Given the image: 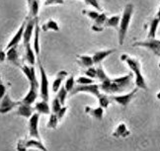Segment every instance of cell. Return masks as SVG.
I'll use <instances>...</instances> for the list:
<instances>
[{
	"label": "cell",
	"mask_w": 160,
	"mask_h": 151,
	"mask_svg": "<svg viewBox=\"0 0 160 151\" xmlns=\"http://www.w3.org/2000/svg\"><path fill=\"white\" fill-rule=\"evenodd\" d=\"M97 78L100 81V90L105 94H122L132 86V73L117 78H110L106 74L101 64H99V66L97 67Z\"/></svg>",
	"instance_id": "1"
},
{
	"label": "cell",
	"mask_w": 160,
	"mask_h": 151,
	"mask_svg": "<svg viewBox=\"0 0 160 151\" xmlns=\"http://www.w3.org/2000/svg\"><path fill=\"white\" fill-rule=\"evenodd\" d=\"M121 60L125 61L127 63V65L130 67V69L132 71V73L134 74V83L135 86H137L138 89H143L146 90L147 89V85L145 79L141 73V69H140V63L138 59H135L133 57H131L128 54H122L121 56Z\"/></svg>",
	"instance_id": "2"
},
{
	"label": "cell",
	"mask_w": 160,
	"mask_h": 151,
	"mask_svg": "<svg viewBox=\"0 0 160 151\" xmlns=\"http://www.w3.org/2000/svg\"><path fill=\"white\" fill-rule=\"evenodd\" d=\"M133 14V4L128 3L125 7V10L122 12V15L121 17L120 26L118 29V37H119V44L120 46H122L125 41V38L127 36L128 26L132 21V17Z\"/></svg>",
	"instance_id": "3"
},
{
	"label": "cell",
	"mask_w": 160,
	"mask_h": 151,
	"mask_svg": "<svg viewBox=\"0 0 160 151\" xmlns=\"http://www.w3.org/2000/svg\"><path fill=\"white\" fill-rule=\"evenodd\" d=\"M17 151H27L29 148H37L41 151H48L47 147L44 145L41 139L34 137L30 138H21L17 142Z\"/></svg>",
	"instance_id": "4"
},
{
	"label": "cell",
	"mask_w": 160,
	"mask_h": 151,
	"mask_svg": "<svg viewBox=\"0 0 160 151\" xmlns=\"http://www.w3.org/2000/svg\"><path fill=\"white\" fill-rule=\"evenodd\" d=\"M100 86L99 84H87V85H76L73 88V90L70 92V96H74L78 93H89V94H92L94 95L95 97L99 100L104 93H101L100 92Z\"/></svg>",
	"instance_id": "5"
},
{
	"label": "cell",
	"mask_w": 160,
	"mask_h": 151,
	"mask_svg": "<svg viewBox=\"0 0 160 151\" xmlns=\"http://www.w3.org/2000/svg\"><path fill=\"white\" fill-rule=\"evenodd\" d=\"M39 63V68H40V77H41V81H40V95L42 100L48 101V75L46 73V70L44 68V66L41 63L40 59L38 60Z\"/></svg>",
	"instance_id": "6"
},
{
	"label": "cell",
	"mask_w": 160,
	"mask_h": 151,
	"mask_svg": "<svg viewBox=\"0 0 160 151\" xmlns=\"http://www.w3.org/2000/svg\"><path fill=\"white\" fill-rule=\"evenodd\" d=\"M132 46H141L151 51L160 56V40L156 39H147L142 41H135L132 44Z\"/></svg>",
	"instance_id": "7"
},
{
	"label": "cell",
	"mask_w": 160,
	"mask_h": 151,
	"mask_svg": "<svg viewBox=\"0 0 160 151\" xmlns=\"http://www.w3.org/2000/svg\"><path fill=\"white\" fill-rule=\"evenodd\" d=\"M138 88H134L132 89L131 92H128L127 94H122V95H111L110 96V99L111 101H114L116 102L117 104H119L120 106L122 107H126L131 103V101L133 99V97L137 94Z\"/></svg>",
	"instance_id": "8"
},
{
	"label": "cell",
	"mask_w": 160,
	"mask_h": 151,
	"mask_svg": "<svg viewBox=\"0 0 160 151\" xmlns=\"http://www.w3.org/2000/svg\"><path fill=\"white\" fill-rule=\"evenodd\" d=\"M26 21H27V23H26L25 31H24V36H23V45H24V46H25L26 45H28V44H30L31 38H32L34 31H35L36 24L39 20H38V17H37V18L27 17Z\"/></svg>",
	"instance_id": "9"
},
{
	"label": "cell",
	"mask_w": 160,
	"mask_h": 151,
	"mask_svg": "<svg viewBox=\"0 0 160 151\" xmlns=\"http://www.w3.org/2000/svg\"><path fill=\"white\" fill-rule=\"evenodd\" d=\"M21 101H14L12 100L10 95L6 93L4 97L0 100V114H7L13 109L17 108L20 105Z\"/></svg>",
	"instance_id": "10"
},
{
	"label": "cell",
	"mask_w": 160,
	"mask_h": 151,
	"mask_svg": "<svg viewBox=\"0 0 160 151\" xmlns=\"http://www.w3.org/2000/svg\"><path fill=\"white\" fill-rule=\"evenodd\" d=\"M39 120H40V114L34 113L33 116L29 119L28 123V129H29V136L41 139L40 132H39Z\"/></svg>",
	"instance_id": "11"
},
{
	"label": "cell",
	"mask_w": 160,
	"mask_h": 151,
	"mask_svg": "<svg viewBox=\"0 0 160 151\" xmlns=\"http://www.w3.org/2000/svg\"><path fill=\"white\" fill-rule=\"evenodd\" d=\"M6 60L12 63L15 66H18V67H21L22 63L20 60V56H19V50H18V46H12L9 50L6 51Z\"/></svg>",
	"instance_id": "12"
},
{
	"label": "cell",
	"mask_w": 160,
	"mask_h": 151,
	"mask_svg": "<svg viewBox=\"0 0 160 151\" xmlns=\"http://www.w3.org/2000/svg\"><path fill=\"white\" fill-rule=\"evenodd\" d=\"M39 89H40V83L37 84H30V90L27 93V95L22 99V102L25 103V104L32 105L33 103L38 98L39 95Z\"/></svg>",
	"instance_id": "13"
},
{
	"label": "cell",
	"mask_w": 160,
	"mask_h": 151,
	"mask_svg": "<svg viewBox=\"0 0 160 151\" xmlns=\"http://www.w3.org/2000/svg\"><path fill=\"white\" fill-rule=\"evenodd\" d=\"M35 111V107H32V105L29 104H25L21 101L20 105L16 108V114L18 116L26 118V119H30L31 117L33 116Z\"/></svg>",
	"instance_id": "14"
},
{
	"label": "cell",
	"mask_w": 160,
	"mask_h": 151,
	"mask_svg": "<svg viewBox=\"0 0 160 151\" xmlns=\"http://www.w3.org/2000/svg\"><path fill=\"white\" fill-rule=\"evenodd\" d=\"M26 23L27 21L25 20L23 23H22V25L20 26V28L18 29V31L16 32V34L13 36V38H12L10 40V41L8 43V45L6 46V51L9 50L10 47L12 46H18V44L20 43V41L23 40V36H24V31H25V27H26Z\"/></svg>",
	"instance_id": "15"
},
{
	"label": "cell",
	"mask_w": 160,
	"mask_h": 151,
	"mask_svg": "<svg viewBox=\"0 0 160 151\" xmlns=\"http://www.w3.org/2000/svg\"><path fill=\"white\" fill-rule=\"evenodd\" d=\"M21 70L23 71V73L25 74L27 77V79L30 84H37L39 83L38 79H37V74H36V69L34 67V65H27V64H22Z\"/></svg>",
	"instance_id": "16"
},
{
	"label": "cell",
	"mask_w": 160,
	"mask_h": 151,
	"mask_svg": "<svg viewBox=\"0 0 160 151\" xmlns=\"http://www.w3.org/2000/svg\"><path fill=\"white\" fill-rule=\"evenodd\" d=\"M85 113L88 114L89 116H91L92 118H94L98 120H102L103 117H104V108H102L101 106L96 107V108H92L90 106H86L84 108Z\"/></svg>",
	"instance_id": "17"
},
{
	"label": "cell",
	"mask_w": 160,
	"mask_h": 151,
	"mask_svg": "<svg viewBox=\"0 0 160 151\" xmlns=\"http://www.w3.org/2000/svg\"><path fill=\"white\" fill-rule=\"evenodd\" d=\"M116 51V50H106V51H97L95 52L92 57H93V61L94 64H101V62L103 61L104 59L106 57H108L109 56H111L112 53H114Z\"/></svg>",
	"instance_id": "18"
},
{
	"label": "cell",
	"mask_w": 160,
	"mask_h": 151,
	"mask_svg": "<svg viewBox=\"0 0 160 151\" xmlns=\"http://www.w3.org/2000/svg\"><path fill=\"white\" fill-rule=\"evenodd\" d=\"M108 19L106 13H100L97 19L94 21V25L92 26V30H94L96 32H101L105 29V23Z\"/></svg>",
	"instance_id": "19"
},
{
	"label": "cell",
	"mask_w": 160,
	"mask_h": 151,
	"mask_svg": "<svg viewBox=\"0 0 160 151\" xmlns=\"http://www.w3.org/2000/svg\"><path fill=\"white\" fill-rule=\"evenodd\" d=\"M67 75H68V73H67V71H65V70H61V71L58 72L57 77H55V79L52 82V91L53 92H58V90L60 89L61 84H62V81L67 77Z\"/></svg>",
	"instance_id": "20"
},
{
	"label": "cell",
	"mask_w": 160,
	"mask_h": 151,
	"mask_svg": "<svg viewBox=\"0 0 160 151\" xmlns=\"http://www.w3.org/2000/svg\"><path fill=\"white\" fill-rule=\"evenodd\" d=\"M159 24H160V19L157 17H155V16L150 20L147 39H156V32H157Z\"/></svg>",
	"instance_id": "21"
},
{
	"label": "cell",
	"mask_w": 160,
	"mask_h": 151,
	"mask_svg": "<svg viewBox=\"0 0 160 151\" xmlns=\"http://www.w3.org/2000/svg\"><path fill=\"white\" fill-rule=\"evenodd\" d=\"M76 61L80 66H82V67H86V68L92 67V66L94 65L93 57L90 56H76Z\"/></svg>",
	"instance_id": "22"
},
{
	"label": "cell",
	"mask_w": 160,
	"mask_h": 151,
	"mask_svg": "<svg viewBox=\"0 0 160 151\" xmlns=\"http://www.w3.org/2000/svg\"><path fill=\"white\" fill-rule=\"evenodd\" d=\"M35 111H37V113H39L40 114H50L51 108L50 105L48 104V101L42 100L37 103L35 106Z\"/></svg>",
	"instance_id": "23"
},
{
	"label": "cell",
	"mask_w": 160,
	"mask_h": 151,
	"mask_svg": "<svg viewBox=\"0 0 160 151\" xmlns=\"http://www.w3.org/2000/svg\"><path fill=\"white\" fill-rule=\"evenodd\" d=\"M38 22L36 24L35 31H34V45H33V49L37 56L40 54V32H41V28L39 26Z\"/></svg>",
	"instance_id": "24"
},
{
	"label": "cell",
	"mask_w": 160,
	"mask_h": 151,
	"mask_svg": "<svg viewBox=\"0 0 160 151\" xmlns=\"http://www.w3.org/2000/svg\"><path fill=\"white\" fill-rule=\"evenodd\" d=\"M29 6V16L30 18H37L39 13V8H40V1L39 0H31Z\"/></svg>",
	"instance_id": "25"
},
{
	"label": "cell",
	"mask_w": 160,
	"mask_h": 151,
	"mask_svg": "<svg viewBox=\"0 0 160 151\" xmlns=\"http://www.w3.org/2000/svg\"><path fill=\"white\" fill-rule=\"evenodd\" d=\"M41 29H42V31H44V32H48V31H50V30H52V31H54V32H58L59 31V26H58V24L55 22L54 20L50 19L48 21H47L46 23L42 24Z\"/></svg>",
	"instance_id": "26"
},
{
	"label": "cell",
	"mask_w": 160,
	"mask_h": 151,
	"mask_svg": "<svg viewBox=\"0 0 160 151\" xmlns=\"http://www.w3.org/2000/svg\"><path fill=\"white\" fill-rule=\"evenodd\" d=\"M25 50H26V53H25L26 60L30 65H34L36 63V56H35V51L34 49H32L31 44L25 46Z\"/></svg>",
	"instance_id": "27"
},
{
	"label": "cell",
	"mask_w": 160,
	"mask_h": 151,
	"mask_svg": "<svg viewBox=\"0 0 160 151\" xmlns=\"http://www.w3.org/2000/svg\"><path fill=\"white\" fill-rule=\"evenodd\" d=\"M120 21H121L120 15H115V16L110 17V18H108L105 23V28H115V29L118 28L119 29Z\"/></svg>",
	"instance_id": "28"
},
{
	"label": "cell",
	"mask_w": 160,
	"mask_h": 151,
	"mask_svg": "<svg viewBox=\"0 0 160 151\" xmlns=\"http://www.w3.org/2000/svg\"><path fill=\"white\" fill-rule=\"evenodd\" d=\"M128 134H130V131L127 129V125L125 124H120L117 128V130L114 132V136H122Z\"/></svg>",
	"instance_id": "29"
},
{
	"label": "cell",
	"mask_w": 160,
	"mask_h": 151,
	"mask_svg": "<svg viewBox=\"0 0 160 151\" xmlns=\"http://www.w3.org/2000/svg\"><path fill=\"white\" fill-rule=\"evenodd\" d=\"M59 122V119L57 116V114H52L50 116V119H48V122L47 124V126L48 129H57L58 124Z\"/></svg>",
	"instance_id": "30"
},
{
	"label": "cell",
	"mask_w": 160,
	"mask_h": 151,
	"mask_svg": "<svg viewBox=\"0 0 160 151\" xmlns=\"http://www.w3.org/2000/svg\"><path fill=\"white\" fill-rule=\"evenodd\" d=\"M75 86V79H74V75L73 74H70L69 77H67V79L65 80V83H64V87L65 89L68 91L69 93L73 90Z\"/></svg>",
	"instance_id": "31"
},
{
	"label": "cell",
	"mask_w": 160,
	"mask_h": 151,
	"mask_svg": "<svg viewBox=\"0 0 160 151\" xmlns=\"http://www.w3.org/2000/svg\"><path fill=\"white\" fill-rule=\"evenodd\" d=\"M67 95H68V91L65 89L64 86H61L60 89L58 91V94L57 96L58 97L60 103H61V105L64 106V103H65V100H66V97H67Z\"/></svg>",
	"instance_id": "32"
},
{
	"label": "cell",
	"mask_w": 160,
	"mask_h": 151,
	"mask_svg": "<svg viewBox=\"0 0 160 151\" xmlns=\"http://www.w3.org/2000/svg\"><path fill=\"white\" fill-rule=\"evenodd\" d=\"M61 108H62V105H61V103H60L58 96H55L52 102V112L53 114H58Z\"/></svg>",
	"instance_id": "33"
},
{
	"label": "cell",
	"mask_w": 160,
	"mask_h": 151,
	"mask_svg": "<svg viewBox=\"0 0 160 151\" xmlns=\"http://www.w3.org/2000/svg\"><path fill=\"white\" fill-rule=\"evenodd\" d=\"M76 83L79 84V85H87V84H93L94 80L85 75V76H79L76 79Z\"/></svg>",
	"instance_id": "34"
},
{
	"label": "cell",
	"mask_w": 160,
	"mask_h": 151,
	"mask_svg": "<svg viewBox=\"0 0 160 151\" xmlns=\"http://www.w3.org/2000/svg\"><path fill=\"white\" fill-rule=\"evenodd\" d=\"M98 101H99V106H101L104 109H107L109 107V105H110V103H111L110 97L105 93L103 94V96Z\"/></svg>",
	"instance_id": "35"
},
{
	"label": "cell",
	"mask_w": 160,
	"mask_h": 151,
	"mask_svg": "<svg viewBox=\"0 0 160 151\" xmlns=\"http://www.w3.org/2000/svg\"><path fill=\"white\" fill-rule=\"evenodd\" d=\"M82 13L85 14L88 18H90V19L93 20V21H95L97 18H98V16L100 15V13L98 11H93V10H92V11L91 10H84Z\"/></svg>",
	"instance_id": "36"
},
{
	"label": "cell",
	"mask_w": 160,
	"mask_h": 151,
	"mask_svg": "<svg viewBox=\"0 0 160 151\" xmlns=\"http://www.w3.org/2000/svg\"><path fill=\"white\" fill-rule=\"evenodd\" d=\"M84 2L87 4V5H90L92 6L93 8H95L96 10H99L101 11L102 8H101V5L99 3V0H84Z\"/></svg>",
	"instance_id": "37"
},
{
	"label": "cell",
	"mask_w": 160,
	"mask_h": 151,
	"mask_svg": "<svg viewBox=\"0 0 160 151\" xmlns=\"http://www.w3.org/2000/svg\"><path fill=\"white\" fill-rule=\"evenodd\" d=\"M85 75L92 78V79H93V78H97V67L95 68L92 66V67L87 68L85 71Z\"/></svg>",
	"instance_id": "38"
},
{
	"label": "cell",
	"mask_w": 160,
	"mask_h": 151,
	"mask_svg": "<svg viewBox=\"0 0 160 151\" xmlns=\"http://www.w3.org/2000/svg\"><path fill=\"white\" fill-rule=\"evenodd\" d=\"M6 93H7V87H6V85L3 82L2 77H1V75H0V100L4 97V96L6 95Z\"/></svg>",
	"instance_id": "39"
},
{
	"label": "cell",
	"mask_w": 160,
	"mask_h": 151,
	"mask_svg": "<svg viewBox=\"0 0 160 151\" xmlns=\"http://www.w3.org/2000/svg\"><path fill=\"white\" fill-rule=\"evenodd\" d=\"M63 0H46L45 6H52V5H58V4H63Z\"/></svg>",
	"instance_id": "40"
},
{
	"label": "cell",
	"mask_w": 160,
	"mask_h": 151,
	"mask_svg": "<svg viewBox=\"0 0 160 151\" xmlns=\"http://www.w3.org/2000/svg\"><path fill=\"white\" fill-rule=\"evenodd\" d=\"M66 111H67V107H66V106H62V108H61L60 110H59V112L57 114V116H58V119H59V122L61 120V119H62V118L64 117V114H65Z\"/></svg>",
	"instance_id": "41"
},
{
	"label": "cell",
	"mask_w": 160,
	"mask_h": 151,
	"mask_svg": "<svg viewBox=\"0 0 160 151\" xmlns=\"http://www.w3.org/2000/svg\"><path fill=\"white\" fill-rule=\"evenodd\" d=\"M6 60V52L5 51H3L2 46H0V63L4 62Z\"/></svg>",
	"instance_id": "42"
},
{
	"label": "cell",
	"mask_w": 160,
	"mask_h": 151,
	"mask_svg": "<svg viewBox=\"0 0 160 151\" xmlns=\"http://www.w3.org/2000/svg\"><path fill=\"white\" fill-rule=\"evenodd\" d=\"M155 17H157V18H159V19H160V6H159V8H158V11H157V13H156Z\"/></svg>",
	"instance_id": "43"
},
{
	"label": "cell",
	"mask_w": 160,
	"mask_h": 151,
	"mask_svg": "<svg viewBox=\"0 0 160 151\" xmlns=\"http://www.w3.org/2000/svg\"><path fill=\"white\" fill-rule=\"evenodd\" d=\"M30 1H31V0H27V3L29 4V3H30Z\"/></svg>",
	"instance_id": "44"
}]
</instances>
